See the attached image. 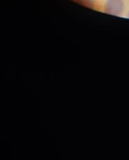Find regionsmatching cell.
<instances>
[{"label": "cell", "instance_id": "cell-1", "mask_svg": "<svg viewBox=\"0 0 129 160\" xmlns=\"http://www.w3.org/2000/svg\"><path fill=\"white\" fill-rule=\"evenodd\" d=\"M104 11L111 15L121 16L125 9L124 0H107L104 6Z\"/></svg>", "mask_w": 129, "mask_h": 160}]
</instances>
